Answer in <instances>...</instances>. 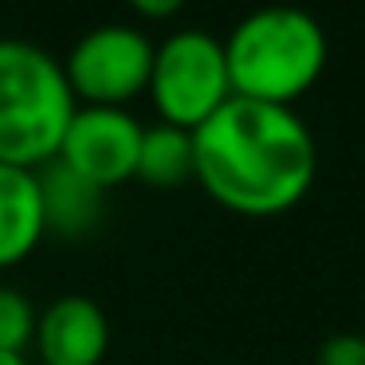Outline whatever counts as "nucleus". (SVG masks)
<instances>
[{"label": "nucleus", "instance_id": "f257e3e1", "mask_svg": "<svg viewBox=\"0 0 365 365\" xmlns=\"http://www.w3.org/2000/svg\"><path fill=\"white\" fill-rule=\"evenodd\" d=\"M318 173V142L291 106L232 95L192 130V177L220 208L240 216L291 212Z\"/></svg>", "mask_w": 365, "mask_h": 365}, {"label": "nucleus", "instance_id": "f03ea898", "mask_svg": "<svg viewBox=\"0 0 365 365\" xmlns=\"http://www.w3.org/2000/svg\"><path fill=\"white\" fill-rule=\"evenodd\" d=\"M330 43L307 9L267 4L244 16L224 40L228 79L236 98L291 106L326 71Z\"/></svg>", "mask_w": 365, "mask_h": 365}, {"label": "nucleus", "instance_id": "7ed1b4c3", "mask_svg": "<svg viewBox=\"0 0 365 365\" xmlns=\"http://www.w3.org/2000/svg\"><path fill=\"white\" fill-rule=\"evenodd\" d=\"M63 63L32 40H0V165L56 161L75 114Z\"/></svg>", "mask_w": 365, "mask_h": 365}, {"label": "nucleus", "instance_id": "20e7f679", "mask_svg": "<svg viewBox=\"0 0 365 365\" xmlns=\"http://www.w3.org/2000/svg\"><path fill=\"white\" fill-rule=\"evenodd\" d=\"M150 98L161 122L181 130H197L232 98L224 40L205 28H181L153 43L150 67Z\"/></svg>", "mask_w": 365, "mask_h": 365}, {"label": "nucleus", "instance_id": "39448f33", "mask_svg": "<svg viewBox=\"0 0 365 365\" xmlns=\"http://www.w3.org/2000/svg\"><path fill=\"white\" fill-rule=\"evenodd\" d=\"M153 40L134 24H98L67 51V87L79 106H122L150 87Z\"/></svg>", "mask_w": 365, "mask_h": 365}, {"label": "nucleus", "instance_id": "423d86ee", "mask_svg": "<svg viewBox=\"0 0 365 365\" xmlns=\"http://www.w3.org/2000/svg\"><path fill=\"white\" fill-rule=\"evenodd\" d=\"M142 130V122L122 106H75L56 161L106 192L138 173Z\"/></svg>", "mask_w": 365, "mask_h": 365}, {"label": "nucleus", "instance_id": "0eeeda50", "mask_svg": "<svg viewBox=\"0 0 365 365\" xmlns=\"http://www.w3.org/2000/svg\"><path fill=\"white\" fill-rule=\"evenodd\" d=\"M32 346L40 349L43 365H98L110 346V322L98 302L63 294L36 318Z\"/></svg>", "mask_w": 365, "mask_h": 365}, {"label": "nucleus", "instance_id": "6e6552de", "mask_svg": "<svg viewBox=\"0 0 365 365\" xmlns=\"http://www.w3.org/2000/svg\"><path fill=\"white\" fill-rule=\"evenodd\" d=\"M40 169L0 165V271L24 263L43 244Z\"/></svg>", "mask_w": 365, "mask_h": 365}, {"label": "nucleus", "instance_id": "1a4fd4ad", "mask_svg": "<svg viewBox=\"0 0 365 365\" xmlns=\"http://www.w3.org/2000/svg\"><path fill=\"white\" fill-rule=\"evenodd\" d=\"M40 197H43V228L48 236L83 240L103 220V189L83 181L59 161L40 169Z\"/></svg>", "mask_w": 365, "mask_h": 365}, {"label": "nucleus", "instance_id": "9d476101", "mask_svg": "<svg viewBox=\"0 0 365 365\" xmlns=\"http://www.w3.org/2000/svg\"><path fill=\"white\" fill-rule=\"evenodd\" d=\"M138 181L153 189H173V185L192 177V134L181 126H158L142 130V150H138Z\"/></svg>", "mask_w": 365, "mask_h": 365}, {"label": "nucleus", "instance_id": "9b49d317", "mask_svg": "<svg viewBox=\"0 0 365 365\" xmlns=\"http://www.w3.org/2000/svg\"><path fill=\"white\" fill-rule=\"evenodd\" d=\"M36 310L16 287H0V354L24 357V349L36 341Z\"/></svg>", "mask_w": 365, "mask_h": 365}, {"label": "nucleus", "instance_id": "f8f14e48", "mask_svg": "<svg viewBox=\"0 0 365 365\" xmlns=\"http://www.w3.org/2000/svg\"><path fill=\"white\" fill-rule=\"evenodd\" d=\"M322 361L318 365H365V338L357 334H338L322 346Z\"/></svg>", "mask_w": 365, "mask_h": 365}, {"label": "nucleus", "instance_id": "ddd939ff", "mask_svg": "<svg viewBox=\"0 0 365 365\" xmlns=\"http://www.w3.org/2000/svg\"><path fill=\"white\" fill-rule=\"evenodd\" d=\"M126 4L145 20H173L185 9V0H126Z\"/></svg>", "mask_w": 365, "mask_h": 365}, {"label": "nucleus", "instance_id": "4468645a", "mask_svg": "<svg viewBox=\"0 0 365 365\" xmlns=\"http://www.w3.org/2000/svg\"><path fill=\"white\" fill-rule=\"evenodd\" d=\"M0 365H28V357H16V354H0Z\"/></svg>", "mask_w": 365, "mask_h": 365}]
</instances>
